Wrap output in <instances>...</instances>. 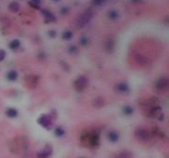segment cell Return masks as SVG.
<instances>
[{"instance_id": "d4e9b609", "label": "cell", "mask_w": 169, "mask_h": 158, "mask_svg": "<svg viewBox=\"0 0 169 158\" xmlns=\"http://www.w3.org/2000/svg\"><path fill=\"white\" fill-rule=\"evenodd\" d=\"M105 2V0H92V3H93L95 6H100L103 3Z\"/></svg>"}, {"instance_id": "44dd1931", "label": "cell", "mask_w": 169, "mask_h": 158, "mask_svg": "<svg viewBox=\"0 0 169 158\" xmlns=\"http://www.w3.org/2000/svg\"><path fill=\"white\" fill-rule=\"evenodd\" d=\"M94 106H97V107H100V106H103V101H102V99L100 97H98L97 99L94 101Z\"/></svg>"}, {"instance_id": "30bf717a", "label": "cell", "mask_w": 169, "mask_h": 158, "mask_svg": "<svg viewBox=\"0 0 169 158\" xmlns=\"http://www.w3.org/2000/svg\"><path fill=\"white\" fill-rule=\"evenodd\" d=\"M114 158H133V154L132 152L127 151V150H124L119 152L118 154L114 156Z\"/></svg>"}, {"instance_id": "ac0fdd59", "label": "cell", "mask_w": 169, "mask_h": 158, "mask_svg": "<svg viewBox=\"0 0 169 158\" xmlns=\"http://www.w3.org/2000/svg\"><path fill=\"white\" fill-rule=\"evenodd\" d=\"M55 135L57 136V137H63V136L65 135V130H64V129L62 128V127H61V126H58V127H56V129H55Z\"/></svg>"}, {"instance_id": "9c48e42d", "label": "cell", "mask_w": 169, "mask_h": 158, "mask_svg": "<svg viewBox=\"0 0 169 158\" xmlns=\"http://www.w3.org/2000/svg\"><path fill=\"white\" fill-rule=\"evenodd\" d=\"M107 138H108L109 141H111V143H115L119 141L120 135L117 131H115V130H111V131L108 132Z\"/></svg>"}, {"instance_id": "8fae6325", "label": "cell", "mask_w": 169, "mask_h": 158, "mask_svg": "<svg viewBox=\"0 0 169 158\" xmlns=\"http://www.w3.org/2000/svg\"><path fill=\"white\" fill-rule=\"evenodd\" d=\"M6 116L9 118H15L17 117L19 113H18V110L16 109V108H13V107H9L8 108V109L6 110Z\"/></svg>"}, {"instance_id": "f1b7e54d", "label": "cell", "mask_w": 169, "mask_h": 158, "mask_svg": "<svg viewBox=\"0 0 169 158\" xmlns=\"http://www.w3.org/2000/svg\"><path fill=\"white\" fill-rule=\"evenodd\" d=\"M68 12V8H62V14H64V13H67Z\"/></svg>"}, {"instance_id": "83f0119b", "label": "cell", "mask_w": 169, "mask_h": 158, "mask_svg": "<svg viewBox=\"0 0 169 158\" xmlns=\"http://www.w3.org/2000/svg\"><path fill=\"white\" fill-rule=\"evenodd\" d=\"M32 2H33V3H35V4H36V5H39L40 2H41V0H32Z\"/></svg>"}, {"instance_id": "4316f807", "label": "cell", "mask_w": 169, "mask_h": 158, "mask_svg": "<svg viewBox=\"0 0 169 158\" xmlns=\"http://www.w3.org/2000/svg\"><path fill=\"white\" fill-rule=\"evenodd\" d=\"M30 5L33 7V8H39V7H38V5L35 4V3H33V2H30Z\"/></svg>"}, {"instance_id": "ffe728a7", "label": "cell", "mask_w": 169, "mask_h": 158, "mask_svg": "<svg viewBox=\"0 0 169 158\" xmlns=\"http://www.w3.org/2000/svg\"><path fill=\"white\" fill-rule=\"evenodd\" d=\"M88 43H89V39L86 36H82L80 38V43L83 46H86L88 45Z\"/></svg>"}, {"instance_id": "7a4b0ae2", "label": "cell", "mask_w": 169, "mask_h": 158, "mask_svg": "<svg viewBox=\"0 0 169 158\" xmlns=\"http://www.w3.org/2000/svg\"><path fill=\"white\" fill-rule=\"evenodd\" d=\"M88 86V79L84 75H81L76 78L74 81V90L77 92H83L86 90V87Z\"/></svg>"}, {"instance_id": "cb8c5ba5", "label": "cell", "mask_w": 169, "mask_h": 158, "mask_svg": "<svg viewBox=\"0 0 169 158\" xmlns=\"http://www.w3.org/2000/svg\"><path fill=\"white\" fill-rule=\"evenodd\" d=\"M6 58V52L3 49H0V62H2Z\"/></svg>"}, {"instance_id": "277c9868", "label": "cell", "mask_w": 169, "mask_h": 158, "mask_svg": "<svg viewBox=\"0 0 169 158\" xmlns=\"http://www.w3.org/2000/svg\"><path fill=\"white\" fill-rule=\"evenodd\" d=\"M92 17H93V13H92L91 11H86L77 19V20H76V24H77L78 27L83 28V27L86 26L89 23V21L91 20Z\"/></svg>"}, {"instance_id": "7c38bea8", "label": "cell", "mask_w": 169, "mask_h": 158, "mask_svg": "<svg viewBox=\"0 0 169 158\" xmlns=\"http://www.w3.org/2000/svg\"><path fill=\"white\" fill-rule=\"evenodd\" d=\"M6 78L9 81H15L18 79V72L16 70H10L6 75Z\"/></svg>"}, {"instance_id": "ba28073f", "label": "cell", "mask_w": 169, "mask_h": 158, "mask_svg": "<svg viewBox=\"0 0 169 158\" xmlns=\"http://www.w3.org/2000/svg\"><path fill=\"white\" fill-rule=\"evenodd\" d=\"M51 147L49 146H46L45 148H43L37 154V157L38 158H48L51 155Z\"/></svg>"}, {"instance_id": "8992f818", "label": "cell", "mask_w": 169, "mask_h": 158, "mask_svg": "<svg viewBox=\"0 0 169 158\" xmlns=\"http://www.w3.org/2000/svg\"><path fill=\"white\" fill-rule=\"evenodd\" d=\"M38 123H39L40 126H42L43 128L48 129L51 127L52 125V118L49 115H42L39 118H38Z\"/></svg>"}, {"instance_id": "e0dca14e", "label": "cell", "mask_w": 169, "mask_h": 158, "mask_svg": "<svg viewBox=\"0 0 169 158\" xmlns=\"http://www.w3.org/2000/svg\"><path fill=\"white\" fill-rule=\"evenodd\" d=\"M8 9L10 10L11 12H18L19 9H20V5L18 2H11L8 5Z\"/></svg>"}, {"instance_id": "5bb4252c", "label": "cell", "mask_w": 169, "mask_h": 158, "mask_svg": "<svg viewBox=\"0 0 169 158\" xmlns=\"http://www.w3.org/2000/svg\"><path fill=\"white\" fill-rule=\"evenodd\" d=\"M108 18L112 20H116L119 18V13L117 10L115 9H111L110 11L108 12Z\"/></svg>"}, {"instance_id": "f546056e", "label": "cell", "mask_w": 169, "mask_h": 158, "mask_svg": "<svg viewBox=\"0 0 169 158\" xmlns=\"http://www.w3.org/2000/svg\"><path fill=\"white\" fill-rule=\"evenodd\" d=\"M53 1H59V0H53Z\"/></svg>"}, {"instance_id": "52a82bcc", "label": "cell", "mask_w": 169, "mask_h": 158, "mask_svg": "<svg viewBox=\"0 0 169 158\" xmlns=\"http://www.w3.org/2000/svg\"><path fill=\"white\" fill-rule=\"evenodd\" d=\"M116 91L120 94H128L130 92V87L127 82H119L116 85Z\"/></svg>"}, {"instance_id": "6da1fadb", "label": "cell", "mask_w": 169, "mask_h": 158, "mask_svg": "<svg viewBox=\"0 0 169 158\" xmlns=\"http://www.w3.org/2000/svg\"><path fill=\"white\" fill-rule=\"evenodd\" d=\"M81 143L86 147H94L99 146L100 144V134L96 130L88 131L81 136Z\"/></svg>"}, {"instance_id": "2e32d148", "label": "cell", "mask_w": 169, "mask_h": 158, "mask_svg": "<svg viewBox=\"0 0 169 158\" xmlns=\"http://www.w3.org/2000/svg\"><path fill=\"white\" fill-rule=\"evenodd\" d=\"M42 13H43V15H44L45 17H46L48 20H50V21L56 20L55 16H54L50 11H48V10H47V9H43V10H42Z\"/></svg>"}, {"instance_id": "5b68a950", "label": "cell", "mask_w": 169, "mask_h": 158, "mask_svg": "<svg viewBox=\"0 0 169 158\" xmlns=\"http://www.w3.org/2000/svg\"><path fill=\"white\" fill-rule=\"evenodd\" d=\"M168 79L165 78V77H161L158 79L156 81H155V90L159 92H163L165 91H166L168 89Z\"/></svg>"}, {"instance_id": "9a60e30c", "label": "cell", "mask_w": 169, "mask_h": 158, "mask_svg": "<svg viewBox=\"0 0 169 158\" xmlns=\"http://www.w3.org/2000/svg\"><path fill=\"white\" fill-rule=\"evenodd\" d=\"M9 48L11 49V50H17V49L20 48L21 46V42L17 39H15L13 41H11L9 43V45H8Z\"/></svg>"}, {"instance_id": "7402d4cb", "label": "cell", "mask_w": 169, "mask_h": 158, "mask_svg": "<svg viewBox=\"0 0 169 158\" xmlns=\"http://www.w3.org/2000/svg\"><path fill=\"white\" fill-rule=\"evenodd\" d=\"M68 51L71 55H74V54L77 53V47H76L75 45H70L68 48Z\"/></svg>"}, {"instance_id": "603a6c76", "label": "cell", "mask_w": 169, "mask_h": 158, "mask_svg": "<svg viewBox=\"0 0 169 158\" xmlns=\"http://www.w3.org/2000/svg\"><path fill=\"white\" fill-rule=\"evenodd\" d=\"M113 46H114V43H113V42L112 41V40H110L108 43H107V45H106V47L108 48V51H112V48H113Z\"/></svg>"}, {"instance_id": "d6986e66", "label": "cell", "mask_w": 169, "mask_h": 158, "mask_svg": "<svg viewBox=\"0 0 169 158\" xmlns=\"http://www.w3.org/2000/svg\"><path fill=\"white\" fill-rule=\"evenodd\" d=\"M74 36V32L72 31H65L62 34V39L63 40H70Z\"/></svg>"}, {"instance_id": "484cf974", "label": "cell", "mask_w": 169, "mask_h": 158, "mask_svg": "<svg viewBox=\"0 0 169 158\" xmlns=\"http://www.w3.org/2000/svg\"><path fill=\"white\" fill-rule=\"evenodd\" d=\"M49 35H50L51 37H55V36H56V31H49Z\"/></svg>"}, {"instance_id": "4fadbf2b", "label": "cell", "mask_w": 169, "mask_h": 158, "mask_svg": "<svg viewBox=\"0 0 169 158\" xmlns=\"http://www.w3.org/2000/svg\"><path fill=\"white\" fill-rule=\"evenodd\" d=\"M133 113H134V109H133V107L131 106L127 105V106H124L123 107V114L124 116H127V117L131 116V115H133Z\"/></svg>"}, {"instance_id": "3957f363", "label": "cell", "mask_w": 169, "mask_h": 158, "mask_svg": "<svg viewBox=\"0 0 169 158\" xmlns=\"http://www.w3.org/2000/svg\"><path fill=\"white\" fill-rule=\"evenodd\" d=\"M135 137L140 141H148L151 139V132L145 128H138L135 130Z\"/></svg>"}]
</instances>
